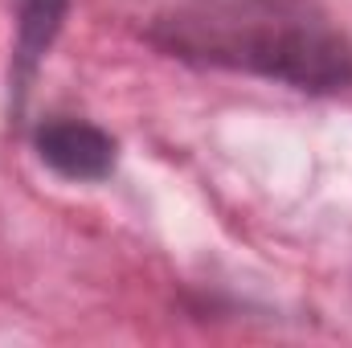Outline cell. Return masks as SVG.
<instances>
[{
  "instance_id": "3",
  "label": "cell",
  "mask_w": 352,
  "mask_h": 348,
  "mask_svg": "<svg viewBox=\"0 0 352 348\" xmlns=\"http://www.w3.org/2000/svg\"><path fill=\"white\" fill-rule=\"evenodd\" d=\"M66 12H70V0H16V50H12V74H8L12 119H21L33 74H37L41 58L50 54L54 37L62 33Z\"/></svg>"
},
{
  "instance_id": "1",
  "label": "cell",
  "mask_w": 352,
  "mask_h": 348,
  "mask_svg": "<svg viewBox=\"0 0 352 348\" xmlns=\"http://www.w3.org/2000/svg\"><path fill=\"white\" fill-rule=\"evenodd\" d=\"M148 41L176 62L303 94L352 90V41L316 0H184L148 25Z\"/></svg>"
},
{
  "instance_id": "2",
  "label": "cell",
  "mask_w": 352,
  "mask_h": 348,
  "mask_svg": "<svg viewBox=\"0 0 352 348\" xmlns=\"http://www.w3.org/2000/svg\"><path fill=\"white\" fill-rule=\"evenodd\" d=\"M33 148L45 168L66 180H107L115 173V140L87 119L54 115L33 127Z\"/></svg>"
}]
</instances>
